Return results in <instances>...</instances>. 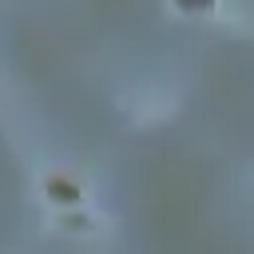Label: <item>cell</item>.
<instances>
[{
    "instance_id": "cell-1",
    "label": "cell",
    "mask_w": 254,
    "mask_h": 254,
    "mask_svg": "<svg viewBox=\"0 0 254 254\" xmlns=\"http://www.w3.org/2000/svg\"><path fill=\"white\" fill-rule=\"evenodd\" d=\"M52 194H56V198H75V187H67V183H52Z\"/></svg>"
},
{
    "instance_id": "cell-2",
    "label": "cell",
    "mask_w": 254,
    "mask_h": 254,
    "mask_svg": "<svg viewBox=\"0 0 254 254\" xmlns=\"http://www.w3.org/2000/svg\"><path fill=\"white\" fill-rule=\"evenodd\" d=\"M179 4H210V0H179Z\"/></svg>"
}]
</instances>
